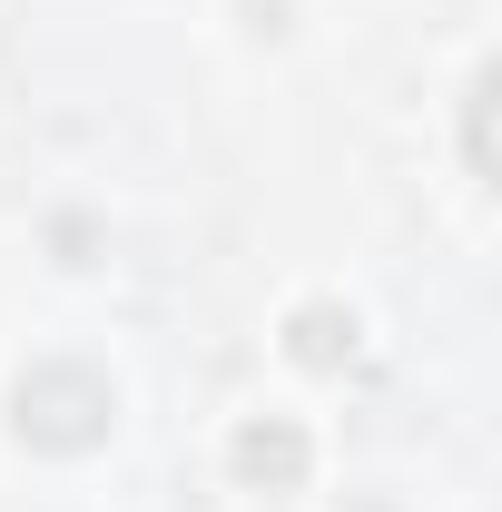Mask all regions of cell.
Returning <instances> with one entry per match:
<instances>
[{
    "label": "cell",
    "instance_id": "277c9868",
    "mask_svg": "<svg viewBox=\"0 0 502 512\" xmlns=\"http://www.w3.org/2000/svg\"><path fill=\"white\" fill-rule=\"evenodd\" d=\"M493 89H502V69L483 60L473 89H463V158H473V178H493Z\"/></svg>",
    "mask_w": 502,
    "mask_h": 512
},
{
    "label": "cell",
    "instance_id": "7a4b0ae2",
    "mask_svg": "<svg viewBox=\"0 0 502 512\" xmlns=\"http://www.w3.org/2000/svg\"><path fill=\"white\" fill-rule=\"evenodd\" d=\"M227 463H237V483H247V493H296V483H306V463H315V444H306V424L256 414V424H237Z\"/></svg>",
    "mask_w": 502,
    "mask_h": 512
},
{
    "label": "cell",
    "instance_id": "3957f363",
    "mask_svg": "<svg viewBox=\"0 0 502 512\" xmlns=\"http://www.w3.org/2000/svg\"><path fill=\"white\" fill-rule=\"evenodd\" d=\"M286 355H296L306 375H335V365L355 355V316H345V306H296V316H286Z\"/></svg>",
    "mask_w": 502,
    "mask_h": 512
},
{
    "label": "cell",
    "instance_id": "6da1fadb",
    "mask_svg": "<svg viewBox=\"0 0 502 512\" xmlns=\"http://www.w3.org/2000/svg\"><path fill=\"white\" fill-rule=\"evenodd\" d=\"M10 424H20L40 453H89V444H109L119 394H109L99 365H30L20 394H10Z\"/></svg>",
    "mask_w": 502,
    "mask_h": 512
}]
</instances>
